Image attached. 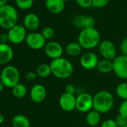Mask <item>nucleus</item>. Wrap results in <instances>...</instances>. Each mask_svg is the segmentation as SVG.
<instances>
[{"label":"nucleus","instance_id":"36","mask_svg":"<svg viewBox=\"0 0 127 127\" xmlns=\"http://www.w3.org/2000/svg\"><path fill=\"white\" fill-rule=\"evenodd\" d=\"M8 42H9L8 34H0V43H8Z\"/></svg>","mask_w":127,"mask_h":127},{"label":"nucleus","instance_id":"26","mask_svg":"<svg viewBox=\"0 0 127 127\" xmlns=\"http://www.w3.org/2000/svg\"><path fill=\"white\" fill-rule=\"evenodd\" d=\"M17 6L22 10H28L33 6L34 0H15Z\"/></svg>","mask_w":127,"mask_h":127},{"label":"nucleus","instance_id":"13","mask_svg":"<svg viewBox=\"0 0 127 127\" xmlns=\"http://www.w3.org/2000/svg\"><path fill=\"white\" fill-rule=\"evenodd\" d=\"M44 52L48 58L52 60H55L62 57L64 49L58 42L49 41L46 43L44 47Z\"/></svg>","mask_w":127,"mask_h":127},{"label":"nucleus","instance_id":"41","mask_svg":"<svg viewBox=\"0 0 127 127\" xmlns=\"http://www.w3.org/2000/svg\"><path fill=\"white\" fill-rule=\"evenodd\" d=\"M123 127H127V124H126V125H125V126H123Z\"/></svg>","mask_w":127,"mask_h":127},{"label":"nucleus","instance_id":"33","mask_svg":"<svg viewBox=\"0 0 127 127\" xmlns=\"http://www.w3.org/2000/svg\"><path fill=\"white\" fill-rule=\"evenodd\" d=\"M100 127H118L115 120L113 119H108L102 122Z\"/></svg>","mask_w":127,"mask_h":127},{"label":"nucleus","instance_id":"12","mask_svg":"<svg viewBox=\"0 0 127 127\" xmlns=\"http://www.w3.org/2000/svg\"><path fill=\"white\" fill-rule=\"evenodd\" d=\"M58 103L62 110L67 112L73 111L76 109V96H75L74 94H70L64 92L59 97Z\"/></svg>","mask_w":127,"mask_h":127},{"label":"nucleus","instance_id":"2","mask_svg":"<svg viewBox=\"0 0 127 127\" xmlns=\"http://www.w3.org/2000/svg\"><path fill=\"white\" fill-rule=\"evenodd\" d=\"M101 42V36L95 27L87 28L81 30L78 36V43L82 49H93L98 46Z\"/></svg>","mask_w":127,"mask_h":127},{"label":"nucleus","instance_id":"1","mask_svg":"<svg viewBox=\"0 0 127 127\" xmlns=\"http://www.w3.org/2000/svg\"><path fill=\"white\" fill-rule=\"evenodd\" d=\"M49 65L52 74L58 79H65L70 77L73 73L74 68L73 64L64 57L52 60Z\"/></svg>","mask_w":127,"mask_h":127},{"label":"nucleus","instance_id":"30","mask_svg":"<svg viewBox=\"0 0 127 127\" xmlns=\"http://www.w3.org/2000/svg\"><path fill=\"white\" fill-rule=\"evenodd\" d=\"M76 4L82 8H88L93 6L92 0H76Z\"/></svg>","mask_w":127,"mask_h":127},{"label":"nucleus","instance_id":"15","mask_svg":"<svg viewBox=\"0 0 127 127\" xmlns=\"http://www.w3.org/2000/svg\"><path fill=\"white\" fill-rule=\"evenodd\" d=\"M30 98L35 103L42 102L46 97V89L41 84H36L30 90Z\"/></svg>","mask_w":127,"mask_h":127},{"label":"nucleus","instance_id":"28","mask_svg":"<svg viewBox=\"0 0 127 127\" xmlns=\"http://www.w3.org/2000/svg\"><path fill=\"white\" fill-rule=\"evenodd\" d=\"M110 0H92L93 6L96 8H102L105 7Z\"/></svg>","mask_w":127,"mask_h":127},{"label":"nucleus","instance_id":"29","mask_svg":"<svg viewBox=\"0 0 127 127\" xmlns=\"http://www.w3.org/2000/svg\"><path fill=\"white\" fill-rule=\"evenodd\" d=\"M114 120H115V123H117V125L118 126V127H123L127 124V117H126L121 114H118L115 117Z\"/></svg>","mask_w":127,"mask_h":127},{"label":"nucleus","instance_id":"22","mask_svg":"<svg viewBox=\"0 0 127 127\" xmlns=\"http://www.w3.org/2000/svg\"><path fill=\"white\" fill-rule=\"evenodd\" d=\"M86 122L91 126H97L101 121V114L95 110H91L87 113Z\"/></svg>","mask_w":127,"mask_h":127},{"label":"nucleus","instance_id":"20","mask_svg":"<svg viewBox=\"0 0 127 127\" xmlns=\"http://www.w3.org/2000/svg\"><path fill=\"white\" fill-rule=\"evenodd\" d=\"M13 127H30V121L29 118L21 114L15 115L11 120Z\"/></svg>","mask_w":127,"mask_h":127},{"label":"nucleus","instance_id":"17","mask_svg":"<svg viewBox=\"0 0 127 127\" xmlns=\"http://www.w3.org/2000/svg\"><path fill=\"white\" fill-rule=\"evenodd\" d=\"M45 5L48 11L54 14L61 13L65 8V2L63 0H46Z\"/></svg>","mask_w":127,"mask_h":127},{"label":"nucleus","instance_id":"4","mask_svg":"<svg viewBox=\"0 0 127 127\" xmlns=\"http://www.w3.org/2000/svg\"><path fill=\"white\" fill-rule=\"evenodd\" d=\"M18 14L14 7L6 5L0 8V27L5 29H11L17 25Z\"/></svg>","mask_w":127,"mask_h":127},{"label":"nucleus","instance_id":"34","mask_svg":"<svg viewBox=\"0 0 127 127\" xmlns=\"http://www.w3.org/2000/svg\"><path fill=\"white\" fill-rule=\"evenodd\" d=\"M37 73L32 71L28 72L26 74V79L29 81H34L37 79Z\"/></svg>","mask_w":127,"mask_h":127},{"label":"nucleus","instance_id":"19","mask_svg":"<svg viewBox=\"0 0 127 127\" xmlns=\"http://www.w3.org/2000/svg\"><path fill=\"white\" fill-rule=\"evenodd\" d=\"M97 70L102 74H108L113 71V61L107 59H101L99 61L96 66Z\"/></svg>","mask_w":127,"mask_h":127},{"label":"nucleus","instance_id":"6","mask_svg":"<svg viewBox=\"0 0 127 127\" xmlns=\"http://www.w3.org/2000/svg\"><path fill=\"white\" fill-rule=\"evenodd\" d=\"M94 99L89 93L82 92L76 96V109L81 113H88L93 109Z\"/></svg>","mask_w":127,"mask_h":127},{"label":"nucleus","instance_id":"37","mask_svg":"<svg viewBox=\"0 0 127 127\" xmlns=\"http://www.w3.org/2000/svg\"><path fill=\"white\" fill-rule=\"evenodd\" d=\"M7 2H8V0H0V8H2L5 5H8Z\"/></svg>","mask_w":127,"mask_h":127},{"label":"nucleus","instance_id":"23","mask_svg":"<svg viewBox=\"0 0 127 127\" xmlns=\"http://www.w3.org/2000/svg\"><path fill=\"white\" fill-rule=\"evenodd\" d=\"M11 92H12V95L17 98V99H23L24 98L26 94H27V88L26 87L25 85L22 84V83H19L17 85H16L14 87H13L11 88Z\"/></svg>","mask_w":127,"mask_h":127},{"label":"nucleus","instance_id":"18","mask_svg":"<svg viewBox=\"0 0 127 127\" xmlns=\"http://www.w3.org/2000/svg\"><path fill=\"white\" fill-rule=\"evenodd\" d=\"M23 26L26 30L34 31L40 26V19L35 14L29 13L24 17Z\"/></svg>","mask_w":127,"mask_h":127},{"label":"nucleus","instance_id":"14","mask_svg":"<svg viewBox=\"0 0 127 127\" xmlns=\"http://www.w3.org/2000/svg\"><path fill=\"white\" fill-rule=\"evenodd\" d=\"M73 24L76 28L82 30L87 28L94 27L95 20L91 16L81 14V15H77L73 18Z\"/></svg>","mask_w":127,"mask_h":127},{"label":"nucleus","instance_id":"39","mask_svg":"<svg viewBox=\"0 0 127 127\" xmlns=\"http://www.w3.org/2000/svg\"><path fill=\"white\" fill-rule=\"evenodd\" d=\"M5 88V87L4 84L1 82V80H0V93L2 92V91H4V88Z\"/></svg>","mask_w":127,"mask_h":127},{"label":"nucleus","instance_id":"3","mask_svg":"<svg viewBox=\"0 0 127 127\" xmlns=\"http://www.w3.org/2000/svg\"><path fill=\"white\" fill-rule=\"evenodd\" d=\"M94 99L93 109L100 114H105L110 111L114 104V97L113 94L106 90H102L96 92Z\"/></svg>","mask_w":127,"mask_h":127},{"label":"nucleus","instance_id":"10","mask_svg":"<svg viewBox=\"0 0 127 127\" xmlns=\"http://www.w3.org/2000/svg\"><path fill=\"white\" fill-rule=\"evenodd\" d=\"M25 41L26 45L33 50H40L44 48L46 44V40L41 33L37 32H31L28 34Z\"/></svg>","mask_w":127,"mask_h":127},{"label":"nucleus","instance_id":"16","mask_svg":"<svg viewBox=\"0 0 127 127\" xmlns=\"http://www.w3.org/2000/svg\"><path fill=\"white\" fill-rule=\"evenodd\" d=\"M14 58V50L8 43H0V66L6 65Z\"/></svg>","mask_w":127,"mask_h":127},{"label":"nucleus","instance_id":"31","mask_svg":"<svg viewBox=\"0 0 127 127\" xmlns=\"http://www.w3.org/2000/svg\"><path fill=\"white\" fill-rule=\"evenodd\" d=\"M119 114L127 117V100H123L119 106Z\"/></svg>","mask_w":127,"mask_h":127},{"label":"nucleus","instance_id":"5","mask_svg":"<svg viewBox=\"0 0 127 127\" xmlns=\"http://www.w3.org/2000/svg\"><path fill=\"white\" fill-rule=\"evenodd\" d=\"M20 73L19 70L13 65L5 67L0 73V80L5 88H12L20 83Z\"/></svg>","mask_w":127,"mask_h":127},{"label":"nucleus","instance_id":"9","mask_svg":"<svg viewBox=\"0 0 127 127\" xmlns=\"http://www.w3.org/2000/svg\"><path fill=\"white\" fill-rule=\"evenodd\" d=\"M99 47V52L104 59L113 61L117 55V48L114 43L108 40H104L100 42Z\"/></svg>","mask_w":127,"mask_h":127},{"label":"nucleus","instance_id":"38","mask_svg":"<svg viewBox=\"0 0 127 127\" xmlns=\"http://www.w3.org/2000/svg\"><path fill=\"white\" fill-rule=\"evenodd\" d=\"M5 121V116L2 113H0V125L2 124Z\"/></svg>","mask_w":127,"mask_h":127},{"label":"nucleus","instance_id":"35","mask_svg":"<svg viewBox=\"0 0 127 127\" xmlns=\"http://www.w3.org/2000/svg\"><path fill=\"white\" fill-rule=\"evenodd\" d=\"M65 92L70 94H74L76 93V87L73 84H69L65 88Z\"/></svg>","mask_w":127,"mask_h":127},{"label":"nucleus","instance_id":"21","mask_svg":"<svg viewBox=\"0 0 127 127\" xmlns=\"http://www.w3.org/2000/svg\"><path fill=\"white\" fill-rule=\"evenodd\" d=\"M82 51V47L78 42H71L69 43L65 47L66 53L72 57L79 56Z\"/></svg>","mask_w":127,"mask_h":127},{"label":"nucleus","instance_id":"8","mask_svg":"<svg viewBox=\"0 0 127 127\" xmlns=\"http://www.w3.org/2000/svg\"><path fill=\"white\" fill-rule=\"evenodd\" d=\"M7 34L8 36L9 42L15 45L22 43L24 40H26L27 36L26 29L24 27V26L19 24L9 29Z\"/></svg>","mask_w":127,"mask_h":127},{"label":"nucleus","instance_id":"7","mask_svg":"<svg viewBox=\"0 0 127 127\" xmlns=\"http://www.w3.org/2000/svg\"><path fill=\"white\" fill-rule=\"evenodd\" d=\"M112 61L114 74L121 79H127V56L117 55Z\"/></svg>","mask_w":127,"mask_h":127},{"label":"nucleus","instance_id":"24","mask_svg":"<svg viewBox=\"0 0 127 127\" xmlns=\"http://www.w3.org/2000/svg\"><path fill=\"white\" fill-rule=\"evenodd\" d=\"M36 73L37 76L40 78H46L52 75V70L50 65L48 64H41L36 69Z\"/></svg>","mask_w":127,"mask_h":127},{"label":"nucleus","instance_id":"11","mask_svg":"<svg viewBox=\"0 0 127 127\" xmlns=\"http://www.w3.org/2000/svg\"><path fill=\"white\" fill-rule=\"evenodd\" d=\"M99 61L96 53L88 51L83 53L80 57V65L85 70H92L96 68Z\"/></svg>","mask_w":127,"mask_h":127},{"label":"nucleus","instance_id":"27","mask_svg":"<svg viewBox=\"0 0 127 127\" xmlns=\"http://www.w3.org/2000/svg\"><path fill=\"white\" fill-rule=\"evenodd\" d=\"M41 34L43 35V37L45 38L46 40H51L53 38V37L55 35V31L52 27L46 26L43 29V30L41 32Z\"/></svg>","mask_w":127,"mask_h":127},{"label":"nucleus","instance_id":"42","mask_svg":"<svg viewBox=\"0 0 127 127\" xmlns=\"http://www.w3.org/2000/svg\"><path fill=\"white\" fill-rule=\"evenodd\" d=\"M0 73H1V72H0Z\"/></svg>","mask_w":127,"mask_h":127},{"label":"nucleus","instance_id":"40","mask_svg":"<svg viewBox=\"0 0 127 127\" xmlns=\"http://www.w3.org/2000/svg\"><path fill=\"white\" fill-rule=\"evenodd\" d=\"M64 2H69V1H70V0H63Z\"/></svg>","mask_w":127,"mask_h":127},{"label":"nucleus","instance_id":"32","mask_svg":"<svg viewBox=\"0 0 127 127\" xmlns=\"http://www.w3.org/2000/svg\"><path fill=\"white\" fill-rule=\"evenodd\" d=\"M120 50L121 55L127 56V37L124 38L120 44Z\"/></svg>","mask_w":127,"mask_h":127},{"label":"nucleus","instance_id":"25","mask_svg":"<svg viewBox=\"0 0 127 127\" xmlns=\"http://www.w3.org/2000/svg\"><path fill=\"white\" fill-rule=\"evenodd\" d=\"M117 96L123 99L127 100V82H121L116 88Z\"/></svg>","mask_w":127,"mask_h":127}]
</instances>
